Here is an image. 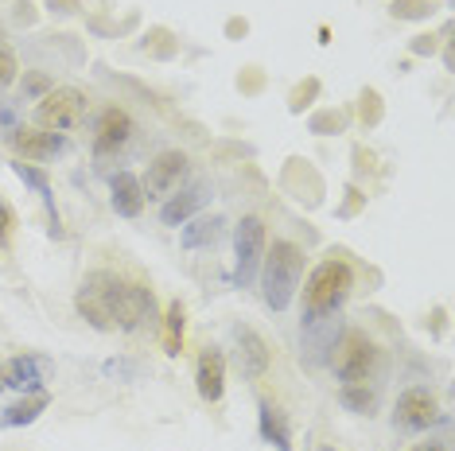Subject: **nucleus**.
<instances>
[{"instance_id":"obj_9","label":"nucleus","mask_w":455,"mask_h":451,"mask_svg":"<svg viewBox=\"0 0 455 451\" xmlns=\"http://www.w3.org/2000/svg\"><path fill=\"white\" fill-rule=\"evenodd\" d=\"M183 176H188V156H183V152H160L140 179L144 199H164V194H172Z\"/></svg>"},{"instance_id":"obj_32","label":"nucleus","mask_w":455,"mask_h":451,"mask_svg":"<svg viewBox=\"0 0 455 451\" xmlns=\"http://www.w3.org/2000/svg\"><path fill=\"white\" fill-rule=\"evenodd\" d=\"M47 4H51V12H75L78 0H47Z\"/></svg>"},{"instance_id":"obj_16","label":"nucleus","mask_w":455,"mask_h":451,"mask_svg":"<svg viewBox=\"0 0 455 451\" xmlns=\"http://www.w3.org/2000/svg\"><path fill=\"white\" fill-rule=\"evenodd\" d=\"M257 428H261V439H265V444H273L276 451H292L288 416H284L273 401H261V405H257Z\"/></svg>"},{"instance_id":"obj_11","label":"nucleus","mask_w":455,"mask_h":451,"mask_svg":"<svg viewBox=\"0 0 455 451\" xmlns=\"http://www.w3.org/2000/svg\"><path fill=\"white\" fill-rule=\"evenodd\" d=\"M234 338H237V370H242V377L257 382L268 370V343L253 327H237Z\"/></svg>"},{"instance_id":"obj_23","label":"nucleus","mask_w":455,"mask_h":451,"mask_svg":"<svg viewBox=\"0 0 455 451\" xmlns=\"http://www.w3.org/2000/svg\"><path fill=\"white\" fill-rule=\"evenodd\" d=\"M343 129H347V113L323 109L312 117V132H319V137H331V132H343Z\"/></svg>"},{"instance_id":"obj_13","label":"nucleus","mask_w":455,"mask_h":451,"mask_svg":"<svg viewBox=\"0 0 455 451\" xmlns=\"http://www.w3.org/2000/svg\"><path fill=\"white\" fill-rule=\"evenodd\" d=\"M195 385H199V397L203 401H222L226 393V358L222 351H203L199 354V366H195Z\"/></svg>"},{"instance_id":"obj_14","label":"nucleus","mask_w":455,"mask_h":451,"mask_svg":"<svg viewBox=\"0 0 455 451\" xmlns=\"http://www.w3.org/2000/svg\"><path fill=\"white\" fill-rule=\"evenodd\" d=\"M109 202H113V210H117L121 218H137V214L144 210L140 176H132V171H117V176H109Z\"/></svg>"},{"instance_id":"obj_33","label":"nucleus","mask_w":455,"mask_h":451,"mask_svg":"<svg viewBox=\"0 0 455 451\" xmlns=\"http://www.w3.org/2000/svg\"><path fill=\"white\" fill-rule=\"evenodd\" d=\"M412 451H448V447H443V444H417Z\"/></svg>"},{"instance_id":"obj_6","label":"nucleus","mask_w":455,"mask_h":451,"mask_svg":"<svg viewBox=\"0 0 455 451\" xmlns=\"http://www.w3.org/2000/svg\"><path fill=\"white\" fill-rule=\"evenodd\" d=\"M82 113H86V98H82V90L59 86V90H47V94L39 98L36 125L47 129V132H67V129H75L82 121Z\"/></svg>"},{"instance_id":"obj_28","label":"nucleus","mask_w":455,"mask_h":451,"mask_svg":"<svg viewBox=\"0 0 455 451\" xmlns=\"http://www.w3.org/2000/svg\"><path fill=\"white\" fill-rule=\"evenodd\" d=\"M362 121H366V125H378L381 121V106H378L374 90H362Z\"/></svg>"},{"instance_id":"obj_3","label":"nucleus","mask_w":455,"mask_h":451,"mask_svg":"<svg viewBox=\"0 0 455 451\" xmlns=\"http://www.w3.org/2000/svg\"><path fill=\"white\" fill-rule=\"evenodd\" d=\"M350 289H355V273H350L347 261H319L312 276H307L304 289V320H315V315H335L339 307L347 304Z\"/></svg>"},{"instance_id":"obj_4","label":"nucleus","mask_w":455,"mask_h":451,"mask_svg":"<svg viewBox=\"0 0 455 451\" xmlns=\"http://www.w3.org/2000/svg\"><path fill=\"white\" fill-rule=\"evenodd\" d=\"M331 366H335V377L343 385H362L378 366V351L362 331H347L335 343V354H331Z\"/></svg>"},{"instance_id":"obj_18","label":"nucleus","mask_w":455,"mask_h":451,"mask_svg":"<svg viewBox=\"0 0 455 451\" xmlns=\"http://www.w3.org/2000/svg\"><path fill=\"white\" fill-rule=\"evenodd\" d=\"M12 171H16V176L28 183V187H36V194H39V199H44V207H47L51 233H55V238H63V230H59V207H55V194H51V179H47V171L32 168V163H12Z\"/></svg>"},{"instance_id":"obj_31","label":"nucleus","mask_w":455,"mask_h":451,"mask_svg":"<svg viewBox=\"0 0 455 451\" xmlns=\"http://www.w3.org/2000/svg\"><path fill=\"white\" fill-rule=\"evenodd\" d=\"M436 51V36H417L412 39V55H432Z\"/></svg>"},{"instance_id":"obj_15","label":"nucleus","mask_w":455,"mask_h":451,"mask_svg":"<svg viewBox=\"0 0 455 451\" xmlns=\"http://www.w3.org/2000/svg\"><path fill=\"white\" fill-rule=\"evenodd\" d=\"M44 362L32 354H16V358H8L4 366H0V382H4L8 389H16V393H36L39 382H44Z\"/></svg>"},{"instance_id":"obj_20","label":"nucleus","mask_w":455,"mask_h":451,"mask_svg":"<svg viewBox=\"0 0 455 451\" xmlns=\"http://www.w3.org/2000/svg\"><path fill=\"white\" fill-rule=\"evenodd\" d=\"M47 405H51V397L44 393V389H36V393H24V401H16V405L4 408L0 424H4V428H24V424H32V420H39V413H44Z\"/></svg>"},{"instance_id":"obj_12","label":"nucleus","mask_w":455,"mask_h":451,"mask_svg":"<svg viewBox=\"0 0 455 451\" xmlns=\"http://www.w3.org/2000/svg\"><path fill=\"white\" fill-rule=\"evenodd\" d=\"M206 202H211V183H191L188 191L172 194V199L160 207V222L164 226H183L191 214H199Z\"/></svg>"},{"instance_id":"obj_21","label":"nucleus","mask_w":455,"mask_h":451,"mask_svg":"<svg viewBox=\"0 0 455 451\" xmlns=\"http://www.w3.org/2000/svg\"><path fill=\"white\" fill-rule=\"evenodd\" d=\"M183 320H188L183 304L172 300L168 304V315H164V351H168V354H180L183 351Z\"/></svg>"},{"instance_id":"obj_17","label":"nucleus","mask_w":455,"mask_h":451,"mask_svg":"<svg viewBox=\"0 0 455 451\" xmlns=\"http://www.w3.org/2000/svg\"><path fill=\"white\" fill-rule=\"evenodd\" d=\"M304 343L312 351L315 362H323L327 351H335L339 343V320L335 315H315V320H304Z\"/></svg>"},{"instance_id":"obj_29","label":"nucleus","mask_w":455,"mask_h":451,"mask_svg":"<svg viewBox=\"0 0 455 451\" xmlns=\"http://www.w3.org/2000/svg\"><path fill=\"white\" fill-rule=\"evenodd\" d=\"M12 230H16L12 210H8V202H0V249H8V241H12Z\"/></svg>"},{"instance_id":"obj_5","label":"nucleus","mask_w":455,"mask_h":451,"mask_svg":"<svg viewBox=\"0 0 455 451\" xmlns=\"http://www.w3.org/2000/svg\"><path fill=\"white\" fill-rule=\"evenodd\" d=\"M265 257V222L261 218H242L234 226V284L237 289H250L261 273Z\"/></svg>"},{"instance_id":"obj_24","label":"nucleus","mask_w":455,"mask_h":451,"mask_svg":"<svg viewBox=\"0 0 455 451\" xmlns=\"http://www.w3.org/2000/svg\"><path fill=\"white\" fill-rule=\"evenodd\" d=\"M397 20H428L432 16V4L428 0H393V8H389Z\"/></svg>"},{"instance_id":"obj_34","label":"nucleus","mask_w":455,"mask_h":451,"mask_svg":"<svg viewBox=\"0 0 455 451\" xmlns=\"http://www.w3.org/2000/svg\"><path fill=\"white\" fill-rule=\"evenodd\" d=\"M0 389H4V382H0Z\"/></svg>"},{"instance_id":"obj_1","label":"nucleus","mask_w":455,"mask_h":451,"mask_svg":"<svg viewBox=\"0 0 455 451\" xmlns=\"http://www.w3.org/2000/svg\"><path fill=\"white\" fill-rule=\"evenodd\" d=\"M78 315L98 331H137L144 320H152V292L144 284H129L117 273L98 269L78 284L75 292Z\"/></svg>"},{"instance_id":"obj_22","label":"nucleus","mask_w":455,"mask_h":451,"mask_svg":"<svg viewBox=\"0 0 455 451\" xmlns=\"http://www.w3.org/2000/svg\"><path fill=\"white\" fill-rule=\"evenodd\" d=\"M339 405H343L347 413L370 416V413H374V405H378V393L366 382H362V385H343V393H339Z\"/></svg>"},{"instance_id":"obj_30","label":"nucleus","mask_w":455,"mask_h":451,"mask_svg":"<svg viewBox=\"0 0 455 451\" xmlns=\"http://www.w3.org/2000/svg\"><path fill=\"white\" fill-rule=\"evenodd\" d=\"M47 90H51V82H47L44 75H28V78H24V94H28V98H44Z\"/></svg>"},{"instance_id":"obj_8","label":"nucleus","mask_w":455,"mask_h":451,"mask_svg":"<svg viewBox=\"0 0 455 451\" xmlns=\"http://www.w3.org/2000/svg\"><path fill=\"white\" fill-rule=\"evenodd\" d=\"M132 132H137V125H132V117L125 109H117V106L101 109L98 121H94V156L98 160L117 156V152L132 140Z\"/></svg>"},{"instance_id":"obj_25","label":"nucleus","mask_w":455,"mask_h":451,"mask_svg":"<svg viewBox=\"0 0 455 451\" xmlns=\"http://www.w3.org/2000/svg\"><path fill=\"white\" fill-rule=\"evenodd\" d=\"M315 94H319V78L299 82V86L292 90V98H288V109H292V113H304V109L315 101Z\"/></svg>"},{"instance_id":"obj_2","label":"nucleus","mask_w":455,"mask_h":451,"mask_svg":"<svg viewBox=\"0 0 455 451\" xmlns=\"http://www.w3.org/2000/svg\"><path fill=\"white\" fill-rule=\"evenodd\" d=\"M261 296L273 312H284L296 300L299 276H304V249L292 241H273V249H265L261 257Z\"/></svg>"},{"instance_id":"obj_27","label":"nucleus","mask_w":455,"mask_h":451,"mask_svg":"<svg viewBox=\"0 0 455 451\" xmlns=\"http://www.w3.org/2000/svg\"><path fill=\"white\" fill-rule=\"evenodd\" d=\"M20 129V113L12 101H0V140H8Z\"/></svg>"},{"instance_id":"obj_10","label":"nucleus","mask_w":455,"mask_h":451,"mask_svg":"<svg viewBox=\"0 0 455 451\" xmlns=\"http://www.w3.org/2000/svg\"><path fill=\"white\" fill-rule=\"evenodd\" d=\"M12 148L20 152L24 160H55L59 152L67 148V140L59 137V132H47V129H28V125H20L12 137Z\"/></svg>"},{"instance_id":"obj_26","label":"nucleus","mask_w":455,"mask_h":451,"mask_svg":"<svg viewBox=\"0 0 455 451\" xmlns=\"http://www.w3.org/2000/svg\"><path fill=\"white\" fill-rule=\"evenodd\" d=\"M16 55H12V47H8L4 44V39H0V90H4V86H12V82H16Z\"/></svg>"},{"instance_id":"obj_19","label":"nucleus","mask_w":455,"mask_h":451,"mask_svg":"<svg viewBox=\"0 0 455 451\" xmlns=\"http://www.w3.org/2000/svg\"><path fill=\"white\" fill-rule=\"evenodd\" d=\"M222 230H226V218L222 214H211V218H195V222H188L183 226V233H180V241L188 245V249H206V245H214L222 238Z\"/></svg>"},{"instance_id":"obj_7","label":"nucleus","mask_w":455,"mask_h":451,"mask_svg":"<svg viewBox=\"0 0 455 451\" xmlns=\"http://www.w3.org/2000/svg\"><path fill=\"white\" fill-rule=\"evenodd\" d=\"M440 420V405L428 389H409V393L397 397V408H393V424L401 432H428Z\"/></svg>"}]
</instances>
